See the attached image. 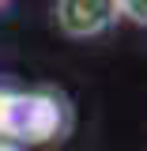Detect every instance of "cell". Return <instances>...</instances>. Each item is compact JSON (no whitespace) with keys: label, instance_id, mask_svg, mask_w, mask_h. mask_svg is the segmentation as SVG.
Returning a JSON list of instances; mask_svg holds the SVG:
<instances>
[{"label":"cell","instance_id":"cell-1","mask_svg":"<svg viewBox=\"0 0 147 151\" xmlns=\"http://www.w3.org/2000/svg\"><path fill=\"white\" fill-rule=\"evenodd\" d=\"M121 19V0H57V27L68 38H98Z\"/></svg>","mask_w":147,"mask_h":151},{"label":"cell","instance_id":"cell-3","mask_svg":"<svg viewBox=\"0 0 147 151\" xmlns=\"http://www.w3.org/2000/svg\"><path fill=\"white\" fill-rule=\"evenodd\" d=\"M0 4H4V0H0Z\"/></svg>","mask_w":147,"mask_h":151},{"label":"cell","instance_id":"cell-2","mask_svg":"<svg viewBox=\"0 0 147 151\" xmlns=\"http://www.w3.org/2000/svg\"><path fill=\"white\" fill-rule=\"evenodd\" d=\"M121 15H128L132 23L147 27V0H121Z\"/></svg>","mask_w":147,"mask_h":151}]
</instances>
